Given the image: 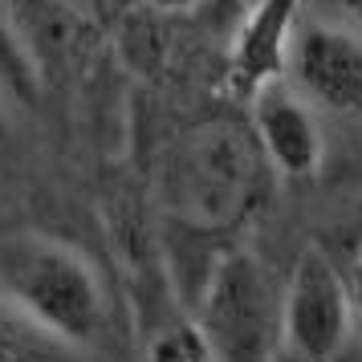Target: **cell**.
Instances as JSON below:
<instances>
[{
  "label": "cell",
  "mask_w": 362,
  "mask_h": 362,
  "mask_svg": "<svg viewBox=\"0 0 362 362\" xmlns=\"http://www.w3.org/2000/svg\"><path fill=\"white\" fill-rule=\"evenodd\" d=\"M297 13L301 0H252L245 21L236 25L224 66V86L236 102L248 106L264 86L285 82L297 41Z\"/></svg>",
  "instance_id": "52a82bcc"
},
{
  "label": "cell",
  "mask_w": 362,
  "mask_h": 362,
  "mask_svg": "<svg viewBox=\"0 0 362 362\" xmlns=\"http://www.w3.org/2000/svg\"><path fill=\"white\" fill-rule=\"evenodd\" d=\"M53 342L25 317V313L0 297V362H49Z\"/></svg>",
  "instance_id": "30bf717a"
},
{
  "label": "cell",
  "mask_w": 362,
  "mask_h": 362,
  "mask_svg": "<svg viewBox=\"0 0 362 362\" xmlns=\"http://www.w3.org/2000/svg\"><path fill=\"white\" fill-rule=\"evenodd\" d=\"M0 297L13 301L53 346L98 342L106 326V289L86 252L53 236H21L4 248Z\"/></svg>",
  "instance_id": "6da1fadb"
},
{
  "label": "cell",
  "mask_w": 362,
  "mask_h": 362,
  "mask_svg": "<svg viewBox=\"0 0 362 362\" xmlns=\"http://www.w3.org/2000/svg\"><path fill=\"white\" fill-rule=\"evenodd\" d=\"M350 334L354 305L346 273L322 248H305L281 285V346H289L301 362H334Z\"/></svg>",
  "instance_id": "277c9868"
},
{
  "label": "cell",
  "mask_w": 362,
  "mask_h": 362,
  "mask_svg": "<svg viewBox=\"0 0 362 362\" xmlns=\"http://www.w3.org/2000/svg\"><path fill=\"white\" fill-rule=\"evenodd\" d=\"M248 134L269 171L285 180H310L326 159V139L313 106L285 82L264 86L248 102Z\"/></svg>",
  "instance_id": "8992f818"
},
{
  "label": "cell",
  "mask_w": 362,
  "mask_h": 362,
  "mask_svg": "<svg viewBox=\"0 0 362 362\" xmlns=\"http://www.w3.org/2000/svg\"><path fill=\"white\" fill-rule=\"evenodd\" d=\"M41 74H37V57L29 53V45L21 41V33L8 25V17L0 13V90L4 98L33 102Z\"/></svg>",
  "instance_id": "ba28073f"
},
{
  "label": "cell",
  "mask_w": 362,
  "mask_h": 362,
  "mask_svg": "<svg viewBox=\"0 0 362 362\" xmlns=\"http://www.w3.org/2000/svg\"><path fill=\"white\" fill-rule=\"evenodd\" d=\"M346 285H350V305H354V329L362 334V248L354 252V264L346 273Z\"/></svg>",
  "instance_id": "8fae6325"
},
{
  "label": "cell",
  "mask_w": 362,
  "mask_h": 362,
  "mask_svg": "<svg viewBox=\"0 0 362 362\" xmlns=\"http://www.w3.org/2000/svg\"><path fill=\"white\" fill-rule=\"evenodd\" d=\"M143 362H220L216 350L208 346V338L199 334V326L192 317H175L151 334Z\"/></svg>",
  "instance_id": "9c48e42d"
},
{
  "label": "cell",
  "mask_w": 362,
  "mask_h": 362,
  "mask_svg": "<svg viewBox=\"0 0 362 362\" xmlns=\"http://www.w3.org/2000/svg\"><path fill=\"white\" fill-rule=\"evenodd\" d=\"M342 4L350 8V17H354V21L362 25V0H342Z\"/></svg>",
  "instance_id": "7c38bea8"
},
{
  "label": "cell",
  "mask_w": 362,
  "mask_h": 362,
  "mask_svg": "<svg viewBox=\"0 0 362 362\" xmlns=\"http://www.w3.org/2000/svg\"><path fill=\"white\" fill-rule=\"evenodd\" d=\"M293 90L329 115H362V33L346 25L301 29L289 53Z\"/></svg>",
  "instance_id": "5b68a950"
},
{
  "label": "cell",
  "mask_w": 362,
  "mask_h": 362,
  "mask_svg": "<svg viewBox=\"0 0 362 362\" xmlns=\"http://www.w3.org/2000/svg\"><path fill=\"white\" fill-rule=\"evenodd\" d=\"M192 322L220 362H273L281 346V285L257 252L232 240L192 293Z\"/></svg>",
  "instance_id": "3957f363"
},
{
  "label": "cell",
  "mask_w": 362,
  "mask_h": 362,
  "mask_svg": "<svg viewBox=\"0 0 362 362\" xmlns=\"http://www.w3.org/2000/svg\"><path fill=\"white\" fill-rule=\"evenodd\" d=\"M0 139H4V90H0Z\"/></svg>",
  "instance_id": "4fadbf2b"
},
{
  "label": "cell",
  "mask_w": 362,
  "mask_h": 362,
  "mask_svg": "<svg viewBox=\"0 0 362 362\" xmlns=\"http://www.w3.org/2000/svg\"><path fill=\"white\" fill-rule=\"evenodd\" d=\"M269 163L252 134L228 122H204L171 159V196L183 232H224L240 224L261 199Z\"/></svg>",
  "instance_id": "7a4b0ae2"
}]
</instances>
